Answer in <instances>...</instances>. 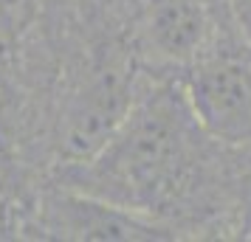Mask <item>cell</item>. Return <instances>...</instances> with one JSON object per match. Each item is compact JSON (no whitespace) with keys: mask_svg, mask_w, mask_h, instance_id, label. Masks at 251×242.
I'll list each match as a JSON object with an SVG mask.
<instances>
[{"mask_svg":"<svg viewBox=\"0 0 251 242\" xmlns=\"http://www.w3.org/2000/svg\"><path fill=\"white\" fill-rule=\"evenodd\" d=\"M175 76L209 132L251 152V43L234 23L228 20Z\"/></svg>","mask_w":251,"mask_h":242,"instance_id":"7a4b0ae2","label":"cell"},{"mask_svg":"<svg viewBox=\"0 0 251 242\" xmlns=\"http://www.w3.org/2000/svg\"><path fill=\"white\" fill-rule=\"evenodd\" d=\"M20 240H102V242H161L175 240L170 231L136 211L79 192L59 180L40 186L23 217Z\"/></svg>","mask_w":251,"mask_h":242,"instance_id":"277c9868","label":"cell"},{"mask_svg":"<svg viewBox=\"0 0 251 242\" xmlns=\"http://www.w3.org/2000/svg\"><path fill=\"white\" fill-rule=\"evenodd\" d=\"M223 9L234 28L251 43V0H223Z\"/></svg>","mask_w":251,"mask_h":242,"instance_id":"8992f818","label":"cell"},{"mask_svg":"<svg viewBox=\"0 0 251 242\" xmlns=\"http://www.w3.org/2000/svg\"><path fill=\"white\" fill-rule=\"evenodd\" d=\"M43 6V0H0V54L23 37Z\"/></svg>","mask_w":251,"mask_h":242,"instance_id":"5b68a950","label":"cell"},{"mask_svg":"<svg viewBox=\"0 0 251 242\" xmlns=\"http://www.w3.org/2000/svg\"><path fill=\"white\" fill-rule=\"evenodd\" d=\"M54 180L136 211L175 240H243L251 152L209 132L175 73H152L110 138Z\"/></svg>","mask_w":251,"mask_h":242,"instance_id":"6da1fadb","label":"cell"},{"mask_svg":"<svg viewBox=\"0 0 251 242\" xmlns=\"http://www.w3.org/2000/svg\"><path fill=\"white\" fill-rule=\"evenodd\" d=\"M127 34L155 73L186 68L228 23L223 0H119Z\"/></svg>","mask_w":251,"mask_h":242,"instance_id":"3957f363","label":"cell"}]
</instances>
